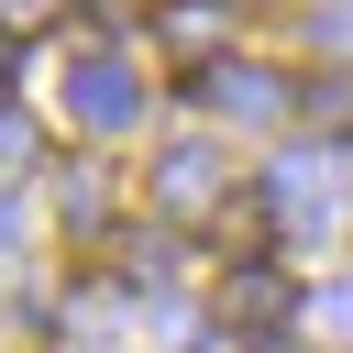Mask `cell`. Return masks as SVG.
<instances>
[{"mask_svg":"<svg viewBox=\"0 0 353 353\" xmlns=\"http://www.w3.org/2000/svg\"><path fill=\"white\" fill-rule=\"evenodd\" d=\"M165 55H176L188 77H210V66H221V0H199V11H165Z\"/></svg>","mask_w":353,"mask_h":353,"instance_id":"5b68a950","label":"cell"},{"mask_svg":"<svg viewBox=\"0 0 353 353\" xmlns=\"http://www.w3.org/2000/svg\"><path fill=\"white\" fill-rule=\"evenodd\" d=\"M154 210L221 221V154H210V143H165V154H154Z\"/></svg>","mask_w":353,"mask_h":353,"instance_id":"277c9868","label":"cell"},{"mask_svg":"<svg viewBox=\"0 0 353 353\" xmlns=\"http://www.w3.org/2000/svg\"><path fill=\"white\" fill-rule=\"evenodd\" d=\"M55 210H66V232H99L110 221V165H66L55 176Z\"/></svg>","mask_w":353,"mask_h":353,"instance_id":"52a82bcc","label":"cell"},{"mask_svg":"<svg viewBox=\"0 0 353 353\" xmlns=\"http://www.w3.org/2000/svg\"><path fill=\"white\" fill-rule=\"evenodd\" d=\"M265 232H276V199H265V188H254V199H221V221H210V243H221L232 265H254Z\"/></svg>","mask_w":353,"mask_h":353,"instance_id":"8992f818","label":"cell"},{"mask_svg":"<svg viewBox=\"0 0 353 353\" xmlns=\"http://www.w3.org/2000/svg\"><path fill=\"white\" fill-rule=\"evenodd\" d=\"M221 320H243V331H287L298 320V276L287 265H221Z\"/></svg>","mask_w":353,"mask_h":353,"instance_id":"7a4b0ae2","label":"cell"},{"mask_svg":"<svg viewBox=\"0 0 353 353\" xmlns=\"http://www.w3.org/2000/svg\"><path fill=\"white\" fill-rule=\"evenodd\" d=\"M154 11H199V0H154Z\"/></svg>","mask_w":353,"mask_h":353,"instance_id":"30bf717a","label":"cell"},{"mask_svg":"<svg viewBox=\"0 0 353 353\" xmlns=\"http://www.w3.org/2000/svg\"><path fill=\"white\" fill-rule=\"evenodd\" d=\"M11 66H22V33H0V99H11Z\"/></svg>","mask_w":353,"mask_h":353,"instance_id":"9c48e42d","label":"cell"},{"mask_svg":"<svg viewBox=\"0 0 353 353\" xmlns=\"http://www.w3.org/2000/svg\"><path fill=\"white\" fill-rule=\"evenodd\" d=\"M188 99H210L221 121H276V110H287V77H276V66H243V55H221L210 77H188Z\"/></svg>","mask_w":353,"mask_h":353,"instance_id":"3957f363","label":"cell"},{"mask_svg":"<svg viewBox=\"0 0 353 353\" xmlns=\"http://www.w3.org/2000/svg\"><path fill=\"white\" fill-rule=\"evenodd\" d=\"M298 110H309V121H331V132H342V121H353V77H309V88H298Z\"/></svg>","mask_w":353,"mask_h":353,"instance_id":"ba28073f","label":"cell"},{"mask_svg":"<svg viewBox=\"0 0 353 353\" xmlns=\"http://www.w3.org/2000/svg\"><path fill=\"white\" fill-rule=\"evenodd\" d=\"M132 110H143V88H132V66H121L110 44L66 55V121H77V132H132Z\"/></svg>","mask_w":353,"mask_h":353,"instance_id":"6da1fadb","label":"cell"}]
</instances>
